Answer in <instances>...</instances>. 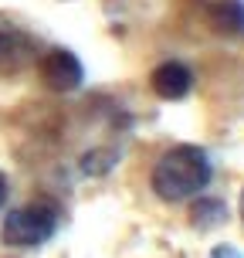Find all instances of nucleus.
<instances>
[{
	"instance_id": "6",
	"label": "nucleus",
	"mask_w": 244,
	"mask_h": 258,
	"mask_svg": "<svg viewBox=\"0 0 244 258\" xmlns=\"http://www.w3.org/2000/svg\"><path fill=\"white\" fill-rule=\"evenodd\" d=\"M31 58V48L21 34H7L0 31V75H11V72H21Z\"/></svg>"
},
{
	"instance_id": "10",
	"label": "nucleus",
	"mask_w": 244,
	"mask_h": 258,
	"mask_svg": "<svg viewBox=\"0 0 244 258\" xmlns=\"http://www.w3.org/2000/svg\"><path fill=\"white\" fill-rule=\"evenodd\" d=\"M241 218H244V194H241Z\"/></svg>"
},
{
	"instance_id": "9",
	"label": "nucleus",
	"mask_w": 244,
	"mask_h": 258,
	"mask_svg": "<svg viewBox=\"0 0 244 258\" xmlns=\"http://www.w3.org/2000/svg\"><path fill=\"white\" fill-rule=\"evenodd\" d=\"M4 201H7V177L0 173V207H4Z\"/></svg>"
},
{
	"instance_id": "5",
	"label": "nucleus",
	"mask_w": 244,
	"mask_h": 258,
	"mask_svg": "<svg viewBox=\"0 0 244 258\" xmlns=\"http://www.w3.org/2000/svg\"><path fill=\"white\" fill-rule=\"evenodd\" d=\"M207 21L217 34H241L244 31V4L241 0H214Z\"/></svg>"
},
{
	"instance_id": "8",
	"label": "nucleus",
	"mask_w": 244,
	"mask_h": 258,
	"mask_svg": "<svg viewBox=\"0 0 244 258\" xmlns=\"http://www.w3.org/2000/svg\"><path fill=\"white\" fill-rule=\"evenodd\" d=\"M210 258H244V255L234 245H220V248H214V255H210Z\"/></svg>"
},
{
	"instance_id": "4",
	"label": "nucleus",
	"mask_w": 244,
	"mask_h": 258,
	"mask_svg": "<svg viewBox=\"0 0 244 258\" xmlns=\"http://www.w3.org/2000/svg\"><path fill=\"white\" fill-rule=\"evenodd\" d=\"M153 92L159 95V99H167V102H173V99H183L187 92H190V82L193 75L183 68L180 61H163L159 68L153 72Z\"/></svg>"
},
{
	"instance_id": "3",
	"label": "nucleus",
	"mask_w": 244,
	"mask_h": 258,
	"mask_svg": "<svg viewBox=\"0 0 244 258\" xmlns=\"http://www.w3.org/2000/svg\"><path fill=\"white\" fill-rule=\"evenodd\" d=\"M41 75H44V82H48L54 92H75L78 85H82V78H85V68H82V61H78L71 51L54 48V51L44 54Z\"/></svg>"
},
{
	"instance_id": "7",
	"label": "nucleus",
	"mask_w": 244,
	"mask_h": 258,
	"mask_svg": "<svg viewBox=\"0 0 244 258\" xmlns=\"http://www.w3.org/2000/svg\"><path fill=\"white\" fill-rule=\"evenodd\" d=\"M190 218H193V228H200V231H207V228H217L220 221L227 218V207L220 204V201L200 197V204H193Z\"/></svg>"
},
{
	"instance_id": "1",
	"label": "nucleus",
	"mask_w": 244,
	"mask_h": 258,
	"mask_svg": "<svg viewBox=\"0 0 244 258\" xmlns=\"http://www.w3.org/2000/svg\"><path fill=\"white\" fill-rule=\"evenodd\" d=\"M210 177H214V167L200 146H173L170 153L159 156L153 170V190L159 201L177 204V201L200 194L210 183Z\"/></svg>"
},
{
	"instance_id": "2",
	"label": "nucleus",
	"mask_w": 244,
	"mask_h": 258,
	"mask_svg": "<svg viewBox=\"0 0 244 258\" xmlns=\"http://www.w3.org/2000/svg\"><path fill=\"white\" fill-rule=\"evenodd\" d=\"M54 228H58V211L51 204L17 207L4 221V241L17 248H38L54 234Z\"/></svg>"
}]
</instances>
